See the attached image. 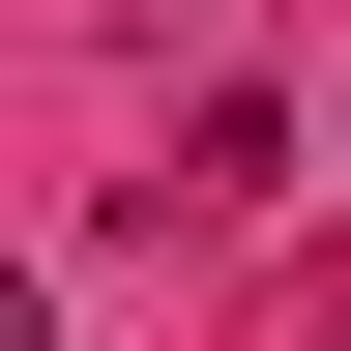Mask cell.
<instances>
[{"label": "cell", "instance_id": "cell-1", "mask_svg": "<svg viewBox=\"0 0 351 351\" xmlns=\"http://www.w3.org/2000/svg\"><path fill=\"white\" fill-rule=\"evenodd\" d=\"M0 351H59V293H29V263H0Z\"/></svg>", "mask_w": 351, "mask_h": 351}]
</instances>
